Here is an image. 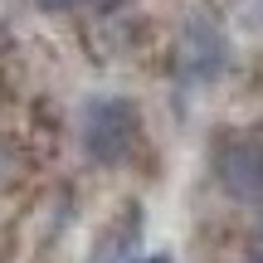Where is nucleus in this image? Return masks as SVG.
<instances>
[{"label":"nucleus","instance_id":"1","mask_svg":"<svg viewBox=\"0 0 263 263\" xmlns=\"http://www.w3.org/2000/svg\"><path fill=\"white\" fill-rule=\"evenodd\" d=\"M78 132H83V151L93 161L122 166L132 151H137V141H141V112L127 98H88Z\"/></svg>","mask_w":263,"mask_h":263},{"label":"nucleus","instance_id":"2","mask_svg":"<svg viewBox=\"0 0 263 263\" xmlns=\"http://www.w3.org/2000/svg\"><path fill=\"white\" fill-rule=\"evenodd\" d=\"M215 180L229 200H263V141L258 137H224L215 146Z\"/></svg>","mask_w":263,"mask_h":263},{"label":"nucleus","instance_id":"3","mask_svg":"<svg viewBox=\"0 0 263 263\" xmlns=\"http://www.w3.org/2000/svg\"><path fill=\"white\" fill-rule=\"evenodd\" d=\"M229 68V39L210 15H190L180 29V73L190 83H210Z\"/></svg>","mask_w":263,"mask_h":263},{"label":"nucleus","instance_id":"4","mask_svg":"<svg viewBox=\"0 0 263 263\" xmlns=\"http://www.w3.org/2000/svg\"><path fill=\"white\" fill-rule=\"evenodd\" d=\"M137 254H141V219L127 215L117 229H107V234L98 239V249H93L88 263H141Z\"/></svg>","mask_w":263,"mask_h":263},{"label":"nucleus","instance_id":"5","mask_svg":"<svg viewBox=\"0 0 263 263\" xmlns=\"http://www.w3.org/2000/svg\"><path fill=\"white\" fill-rule=\"evenodd\" d=\"M39 10H78V5H88V0H34Z\"/></svg>","mask_w":263,"mask_h":263},{"label":"nucleus","instance_id":"6","mask_svg":"<svg viewBox=\"0 0 263 263\" xmlns=\"http://www.w3.org/2000/svg\"><path fill=\"white\" fill-rule=\"evenodd\" d=\"M249 263H263V254H258V258H249Z\"/></svg>","mask_w":263,"mask_h":263}]
</instances>
